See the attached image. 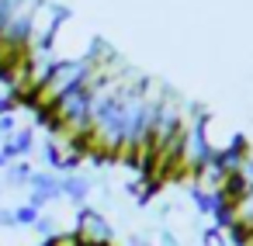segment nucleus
<instances>
[{
    "mask_svg": "<svg viewBox=\"0 0 253 246\" xmlns=\"http://www.w3.org/2000/svg\"><path fill=\"white\" fill-rule=\"evenodd\" d=\"M194 142H198L201 160H218V163H232L246 149V139L236 128V122H229L218 111H201L198 115V122H194Z\"/></svg>",
    "mask_w": 253,
    "mask_h": 246,
    "instance_id": "f257e3e1",
    "label": "nucleus"
},
{
    "mask_svg": "<svg viewBox=\"0 0 253 246\" xmlns=\"http://www.w3.org/2000/svg\"><path fill=\"white\" fill-rule=\"evenodd\" d=\"M73 236H77L84 246H111L115 229H111V222H108L101 211H94V208H80Z\"/></svg>",
    "mask_w": 253,
    "mask_h": 246,
    "instance_id": "f03ea898",
    "label": "nucleus"
}]
</instances>
